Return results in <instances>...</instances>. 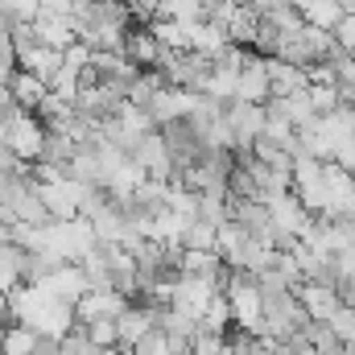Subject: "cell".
Wrapping results in <instances>:
<instances>
[{
  "label": "cell",
  "mask_w": 355,
  "mask_h": 355,
  "mask_svg": "<svg viewBox=\"0 0 355 355\" xmlns=\"http://www.w3.org/2000/svg\"><path fill=\"white\" fill-rule=\"evenodd\" d=\"M25 166H33L42 153H46V124L33 116V112H25V107H17L12 112V120H8V128H4V137H0Z\"/></svg>",
  "instance_id": "1"
},
{
  "label": "cell",
  "mask_w": 355,
  "mask_h": 355,
  "mask_svg": "<svg viewBox=\"0 0 355 355\" xmlns=\"http://www.w3.org/2000/svg\"><path fill=\"white\" fill-rule=\"evenodd\" d=\"M223 120H227V128H232V149H248V145L265 132V103L227 99V103H223Z\"/></svg>",
  "instance_id": "2"
},
{
  "label": "cell",
  "mask_w": 355,
  "mask_h": 355,
  "mask_svg": "<svg viewBox=\"0 0 355 355\" xmlns=\"http://www.w3.org/2000/svg\"><path fill=\"white\" fill-rule=\"evenodd\" d=\"M232 99H248V103H268V67L257 50H248L240 75H236V95Z\"/></svg>",
  "instance_id": "3"
},
{
  "label": "cell",
  "mask_w": 355,
  "mask_h": 355,
  "mask_svg": "<svg viewBox=\"0 0 355 355\" xmlns=\"http://www.w3.org/2000/svg\"><path fill=\"white\" fill-rule=\"evenodd\" d=\"M153 331V310L145 306V302H128L120 314H116V347H132V343H141L145 335Z\"/></svg>",
  "instance_id": "4"
},
{
  "label": "cell",
  "mask_w": 355,
  "mask_h": 355,
  "mask_svg": "<svg viewBox=\"0 0 355 355\" xmlns=\"http://www.w3.org/2000/svg\"><path fill=\"white\" fill-rule=\"evenodd\" d=\"M124 306H128V297L120 289H87L71 310H75V322H91V318H116Z\"/></svg>",
  "instance_id": "5"
},
{
  "label": "cell",
  "mask_w": 355,
  "mask_h": 355,
  "mask_svg": "<svg viewBox=\"0 0 355 355\" xmlns=\"http://www.w3.org/2000/svg\"><path fill=\"white\" fill-rule=\"evenodd\" d=\"M120 54H124L132 67H141V71H157V62H162V46H157V37L149 33V25H132V29L124 33Z\"/></svg>",
  "instance_id": "6"
},
{
  "label": "cell",
  "mask_w": 355,
  "mask_h": 355,
  "mask_svg": "<svg viewBox=\"0 0 355 355\" xmlns=\"http://www.w3.org/2000/svg\"><path fill=\"white\" fill-rule=\"evenodd\" d=\"M293 293H297L302 310L310 314V322H327V318H331V310L343 302V297H339V289H335V285H322V281H302Z\"/></svg>",
  "instance_id": "7"
},
{
  "label": "cell",
  "mask_w": 355,
  "mask_h": 355,
  "mask_svg": "<svg viewBox=\"0 0 355 355\" xmlns=\"http://www.w3.org/2000/svg\"><path fill=\"white\" fill-rule=\"evenodd\" d=\"M37 285H46L54 297H62V302H71V306H75V302H79V297H83V293L91 289L87 277H83V268L75 265V261H62V265L54 268L50 277H42Z\"/></svg>",
  "instance_id": "8"
},
{
  "label": "cell",
  "mask_w": 355,
  "mask_h": 355,
  "mask_svg": "<svg viewBox=\"0 0 355 355\" xmlns=\"http://www.w3.org/2000/svg\"><path fill=\"white\" fill-rule=\"evenodd\" d=\"M25 281H29V252L17 240L0 244V293H12Z\"/></svg>",
  "instance_id": "9"
},
{
  "label": "cell",
  "mask_w": 355,
  "mask_h": 355,
  "mask_svg": "<svg viewBox=\"0 0 355 355\" xmlns=\"http://www.w3.org/2000/svg\"><path fill=\"white\" fill-rule=\"evenodd\" d=\"M178 272H186V277H207V281L219 285V277H223V261H219L215 248H182V257H178Z\"/></svg>",
  "instance_id": "10"
},
{
  "label": "cell",
  "mask_w": 355,
  "mask_h": 355,
  "mask_svg": "<svg viewBox=\"0 0 355 355\" xmlns=\"http://www.w3.org/2000/svg\"><path fill=\"white\" fill-rule=\"evenodd\" d=\"M268 67V99L272 95H293V91L306 87V71L293 67V62H281V58H265Z\"/></svg>",
  "instance_id": "11"
},
{
  "label": "cell",
  "mask_w": 355,
  "mask_h": 355,
  "mask_svg": "<svg viewBox=\"0 0 355 355\" xmlns=\"http://www.w3.org/2000/svg\"><path fill=\"white\" fill-rule=\"evenodd\" d=\"M4 87L12 91V99H17V107H25V112H33L37 103H42V95H46V83L37 79V75H29V71H12V79L4 83Z\"/></svg>",
  "instance_id": "12"
},
{
  "label": "cell",
  "mask_w": 355,
  "mask_h": 355,
  "mask_svg": "<svg viewBox=\"0 0 355 355\" xmlns=\"http://www.w3.org/2000/svg\"><path fill=\"white\" fill-rule=\"evenodd\" d=\"M37 331L33 327H25V322H8L4 331H0V355H33L37 347Z\"/></svg>",
  "instance_id": "13"
},
{
  "label": "cell",
  "mask_w": 355,
  "mask_h": 355,
  "mask_svg": "<svg viewBox=\"0 0 355 355\" xmlns=\"http://www.w3.org/2000/svg\"><path fill=\"white\" fill-rule=\"evenodd\" d=\"M223 335L227 331H211V327H194V335L186 339V347H190V355H219L223 352Z\"/></svg>",
  "instance_id": "14"
},
{
  "label": "cell",
  "mask_w": 355,
  "mask_h": 355,
  "mask_svg": "<svg viewBox=\"0 0 355 355\" xmlns=\"http://www.w3.org/2000/svg\"><path fill=\"white\" fill-rule=\"evenodd\" d=\"M182 248H215V223L190 219L186 232H182Z\"/></svg>",
  "instance_id": "15"
},
{
  "label": "cell",
  "mask_w": 355,
  "mask_h": 355,
  "mask_svg": "<svg viewBox=\"0 0 355 355\" xmlns=\"http://www.w3.org/2000/svg\"><path fill=\"white\" fill-rule=\"evenodd\" d=\"M306 99H310V107L322 116V112H335L339 107V87L335 83H306Z\"/></svg>",
  "instance_id": "16"
},
{
  "label": "cell",
  "mask_w": 355,
  "mask_h": 355,
  "mask_svg": "<svg viewBox=\"0 0 355 355\" xmlns=\"http://www.w3.org/2000/svg\"><path fill=\"white\" fill-rule=\"evenodd\" d=\"M79 327H83V335H87L99 352L103 347H116V318H91V322H79Z\"/></svg>",
  "instance_id": "17"
},
{
  "label": "cell",
  "mask_w": 355,
  "mask_h": 355,
  "mask_svg": "<svg viewBox=\"0 0 355 355\" xmlns=\"http://www.w3.org/2000/svg\"><path fill=\"white\" fill-rule=\"evenodd\" d=\"M128 355H178V352H174V343H170V335L153 327L141 343H132V347H128Z\"/></svg>",
  "instance_id": "18"
},
{
  "label": "cell",
  "mask_w": 355,
  "mask_h": 355,
  "mask_svg": "<svg viewBox=\"0 0 355 355\" xmlns=\"http://www.w3.org/2000/svg\"><path fill=\"white\" fill-rule=\"evenodd\" d=\"M331 33H335V42H339L343 50H355V12H343Z\"/></svg>",
  "instance_id": "19"
},
{
  "label": "cell",
  "mask_w": 355,
  "mask_h": 355,
  "mask_svg": "<svg viewBox=\"0 0 355 355\" xmlns=\"http://www.w3.org/2000/svg\"><path fill=\"white\" fill-rule=\"evenodd\" d=\"M17 170H25V162H21V157L0 141V174H17Z\"/></svg>",
  "instance_id": "20"
},
{
  "label": "cell",
  "mask_w": 355,
  "mask_h": 355,
  "mask_svg": "<svg viewBox=\"0 0 355 355\" xmlns=\"http://www.w3.org/2000/svg\"><path fill=\"white\" fill-rule=\"evenodd\" d=\"M343 355H355V343H347V352H343Z\"/></svg>",
  "instance_id": "21"
}]
</instances>
